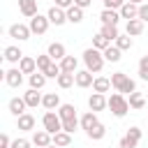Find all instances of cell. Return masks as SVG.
<instances>
[{"instance_id":"6da1fadb","label":"cell","mask_w":148,"mask_h":148,"mask_svg":"<svg viewBox=\"0 0 148 148\" xmlns=\"http://www.w3.org/2000/svg\"><path fill=\"white\" fill-rule=\"evenodd\" d=\"M83 62H86V69H90L92 74H97V72H102V67H104L106 60H104V53L99 49L90 46V49L83 51Z\"/></svg>"},{"instance_id":"7a4b0ae2","label":"cell","mask_w":148,"mask_h":148,"mask_svg":"<svg viewBox=\"0 0 148 148\" xmlns=\"http://www.w3.org/2000/svg\"><path fill=\"white\" fill-rule=\"evenodd\" d=\"M109 109H111V113H113L116 118H123V116L130 111V102L123 97V92H113V95L109 97Z\"/></svg>"},{"instance_id":"3957f363","label":"cell","mask_w":148,"mask_h":148,"mask_svg":"<svg viewBox=\"0 0 148 148\" xmlns=\"http://www.w3.org/2000/svg\"><path fill=\"white\" fill-rule=\"evenodd\" d=\"M42 125H44V130H46V132L56 134V132H60V130H62V118L58 116V111H46V113L42 116Z\"/></svg>"},{"instance_id":"277c9868","label":"cell","mask_w":148,"mask_h":148,"mask_svg":"<svg viewBox=\"0 0 148 148\" xmlns=\"http://www.w3.org/2000/svg\"><path fill=\"white\" fill-rule=\"evenodd\" d=\"M30 30H32V35H44L46 30H49V25H51V21H49V16H42V14H35L32 18H30Z\"/></svg>"},{"instance_id":"5b68a950","label":"cell","mask_w":148,"mask_h":148,"mask_svg":"<svg viewBox=\"0 0 148 148\" xmlns=\"http://www.w3.org/2000/svg\"><path fill=\"white\" fill-rule=\"evenodd\" d=\"M139 141H141V130L134 125V127H130V130H127V134L120 139V148H136V146H139Z\"/></svg>"},{"instance_id":"8992f818","label":"cell","mask_w":148,"mask_h":148,"mask_svg":"<svg viewBox=\"0 0 148 148\" xmlns=\"http://www.w3.org/2000/svg\"><path fill=\"white\" fill-rule=\"evenodd\" d=\"M30 35H32V30H30V25H25V23H14V25H9V37H14V39H18V42L30 39Z\"/></svg>"},{"instance_id":"52a82bcc","label":"cell","mask_w":148,"mask_h":148,"mask_svg":"<svg viewBox=\"0 0 148 148\" xmlns=\"http://www.w3.org/2000/svg\"><path fill=\"white\" fill-rule=\"evenodd\" d=\"M88 106H90V111H104L106 106H109V97H104V92H92L90 97H88Z\"/></svg>"},{"instance_id":"ba28073f","label":"cell","mask_w":148,"mask_h":148,"mask_svg":"<svg viewBox=\"0 0 148 148\" xmlns=\"http://www.w3.org/2000/svg\"><path fill=\"white\" fill-rule=\"evenodd\" d=\"M5 83H7L9 88H18V86L23 83V72H21L18 67L7 69V72H5Z\"/></svg>"},{"instance_id":"9c48e42d","label":"cell","mask_w":148,"mask_h":148,"mask_svg":"<svg viewBox=\"0 0 148 148\" xmlns=\"http://www.w3.org/2000/svg\"><path fill=\"white\" fill-rule=\"evenodd\" d=\"M32 143H35L37 148L49 146V143H53V134L46 132V130H35V132H32Z\"/></svg>"},{"instance_id":"30bf717a","label":"cell","mask_w":148,"mask_h":148,"mask_svg":"<svg viewBox=\"0 0 148 148\" xmlns=\"http://www.w3.org/2000/svg\"><path fill=\"white\" fill-rule=\"evenodd\" d=\"M46 16H49V21H51L53 25H62V23H67V12H65V9H60V7H56V5L49 9V14H46Z\"/></svg>"},{"instance_id":"8fae6325","label":"cell","mask_w":148,"mask_h":148,"mask_svg":"<svg viewBox=\"0 0 148 148\" xmlns=\"http://www.w3.org/2000/svg\"><path fill=\"white\" fill-rule=\"evenodd\" d=\"M99 21H102L104 25H118L120 12H118V9H104V12L99 14Z\"/></svg>"},{"instance_id":"7c38bea8","label":"cell","mask_w":148,"mask_h":148,"mask_svg":"<svg viewBox=\"0 0 148 148\" xmlns=\"http://www.w3.org/2000/svg\"><path fill=\"white\" fill-rule=\"evenodd\" d=\"M16 125H18V130H23V132H30V130H35V116L32 113H21L18 118H16Z\"/></svg>"},{"instance_id":"4fadbf2b","label":"cell","mask_w":148,"mask_h":148,"mask_svg":"<svg viewBox=\"0 0 148 148\" xmlns=\"http://www.w3.org/2000/svg\"><path fill=\"white\" fill-rule=\"evenodd\" d=\"M18 9H21V14L28 16V18H32L35 14H39V12H37V0H18Z\"/></svg>"},{"instance_id":"5bb4252c","label":"cell","mask_w":148,"mask_h":148,"mask_svg":"<svg viewBox=\"0 0 148 148\" xmlns=\"http://www.w3.org/2000/svg\"><path fill=\"white\" fill-rule=\"evenodd\" d=\"M118 12H120V18H127V21L130 18H139V5H134V2H125Z\"/></svg>"},{"instance_id":"9a60e30c","label":"cell","mask_w":148,"mask_h":148,"mask_svg":"<svg viewBox=\"0 0 148 148\" xmlns=\"http://www.w3.org/2000/svg\"><path fill=\"white\" fill-rule=\"evenodd\" d=\"M18 69H21L23 74H32V72H37V58L23 56V58L18 60Z\"/></svg>"},{"instance_id":"2e32d148","label":"cell","mask_w":148,"mask_h":148,"mask_svg":"<svg viewBox=\"0 0 148 148\" xmlns=\"http://www.w3.org/2000/svg\"><path fill=\"white\" fill-rule=\"evenodd\" d=\"M42 106H44L46 111H56V109L60 106V97H58V92H46V95L42 97Z\"/></svg>"},{"instance_id":"e0dca14e","label":"cell","mask_w":148,"mask_h":148,"mask_svg":"<svg viewBox=\"0 0 148 148\" xmlns=\"http://www.w3.org/2000/svg\"><path fill=\"white\" fill-rule=\"evenodd\" d=\"M46 53H49V56H51L56 62H60V60L67 56V51H65V46H62L60 42H53V44H49V51H46Z\"/></svg>"},{"instance_id":"ac0fdd59","label":"cell","mask_w":148,"mask_h":148,"mask_svg":"<svg viewBox=\"0 0 148 148\" xmlns=\"http://www.w3.org/2000/svg\"><path fill=\"white\" fill-rule=\"evenodd\" d=\"M92 72L90 69H81V72H76V86L79 88H90L92 86Z\"/></svg>"},{"instance_id":"d6986e66","label":"cell","mask_w":148,"mask_h":148,"mask_svg":"<svg viewBox=\"0 0 148 148\" xmlns=\"http://www.w3.org/2000/svg\"><path fill=\"white\" fill-rule=\"evenodd\" d=\"M25 109H28V104H25V99L23 97H12L9 99V111L18 118L21 113H25Z\"/></svg>"},{"instance_id":"ffe728a7","label":"cell","mask_w":148,"mask_h":148,"mask_svg":"<svg viewBox=\"0 0 148 148\" xmlns=\"http://www.w3.org/2000/svg\"><path fill=\"white\" fill-rule=\"evenodd\" d=\"M42 97H44V95H39V92L35 90V88H30L28 92H23V99H25V104H28L30 109L39 106V104H42Z\"/></svg>"},{"instance_id":"44dd1931","label":"cell","mask_w":148,"mask_h":148,"mask_svg":"<svg viewBox=\"0 0 148 148\" xmlns=\"http://www.w3.org/2000/svg\"><path fill=\"white\" fill-rule=\"evenodd\" d=\"M76 67H79V60L74 56H65L60 60V69L62 72H69V74H76Z\"/></svg>"},{"instance_id":"7402d4cb","label":"cell","mask_w":148,"mask_h":148,"mask_svg":"<svg viewBox=\"0 0 148 148\" xmlns=\"http://www.w3.org/2000/svg\"><path fill=\"white\" fill-rule=\"evenodd\" d=\"M109 88H113V86H111V79H106V76H95V81H92V90H95V92H109Z\"/></svg>"},{"instance_id":"603a6c76","label":"cell","mask_w":148,"mask_h":148,"mask_svg":"<svg viewBox=\"0 0 148 148\" xmlns=\"http://www.w3.org/2000/svg\"><path fill=\"white\" fill-rule=\"evenodd\" d=\"M67 12V21L69 23H81L83 21V9L79 7V5H72L69 9H65Z\"/></svg>"},{"instance_id":"cb8c5ba5","label":"cell","mask_w":148,"mask_h":148,"mask_svg":"<svg viewBox=\"0 0 148 148\" xmlns=\"http://www.w3.org/2000/svg\"><path fill=\"white\" fill-rule=\"evenodd\" d=\"M125 30H127V35L136 37V35H141V32H143V21H141V18H130Z\"/></svg>"},{"instance_id":"d4e9b609","label":"cell","mask_w":148,"mask_h":148,"mask_svg":"<svg viewBox=\"0 0 148 148\" xmlns=\"http://www.w3.org/2000/svg\"><path fill=\"white\" fill-rule=\"evenodd\" d=\"M21 58H23V51H21L18 46H7V49H5V60H7V62H16V65H18Z\"/></svg>"},{"instance_id":"484cf974","label":"cell","mask_w":148,"mask_h":148,"mask_svg":"<svg viewBox=\"0 0 148 148\" xmlns=\"http://www.w3.org/2000/svg\"><path fill=\"white\" fill-rule=\"evenodd\" d=\"M97 123H99V120H97V113H95V111H86V113L81 116V127H83L86 132H88L90 127H95Z\"/></svg>"},{"instance_id":"4316f807","label":"cell","mask_w":148,"mask_h":148,"mask_svg":"<svg viewBox=\"0 0 148 148\" xmlns=\"http://www.w3.org/2000/svg\"><path fill=\"white\" fill-rule=\"evenodd\" d=\"M53 143H56L58 148H65V146H69V143H72V134H69V132H65V130H60V132H56V134H53Z\"/></svg>"},{"instance_id":"83f0119b","label":"cell","mask_w":148,"mask_h":148,"mask_svg":"<svg viewBox=\"0 0 148 148\" xmlns=\"http://www.w3.org/2000/svg\"><path fill=\"white\" fill-rule=\"evenodd\" d=\"M44 83H46V74L44 72H32L30 74V88H35V90H39V88H44Z\"/></svg>"},{"instance_id":"f1b7e54d","label":"cell","mask_w":148,"mask_h":148,"mask_svg":"<svg viewBox=\"0 0 148 148\" xmlns=\"http://www.w3.org/2000/svg\"><path fill=\"white\" fill-rule=\"evenodd\" d=\"M60 88H72L76 83V74H69V72H60V76L56 79Z\"/></svg>"},{"instance_id":"f546056e","label":"cell","mask_w":148,"mask_h":148,"mask_svg":"<svg viewBox=\"0 0 148 148\" xmlns=\"http://www.w3.org/2000/svg\"><path fill=\"white\" fill-rule=\"evenodd\" d=\"M58 116H60L62 120H72V118H76V109H74V104H60V106H58Z\"/></svg>"},{"instance_id":"4dcf8cb0","label":"cell","mask_w":148,"mask_h":148,"mask_svg":"<svg viewBox=\"0 0 148 148\" xmlns=\"http://www.w3.org/2000/svg\"><path fill=\"white\" fill-rule=\"evenodd\" d=\"M86 134H88V139H92V141H99V139H104V136H106V127H104L102 123H97V125H95V127H90Z\"/></svg>"},{"instance_id":"1f68e13d","label":"cell","mask_w":148,"mask_h":148,"mask_svg":"<svg viewBox=\"0 0 148 148\" xmlns=\"http://www.w3.org/2000/svg\"><path fill=\"white\" fill-rule=\"evenodd\" d=\"M102 53H104V60H106V62H118V60H120V53H123V51H120V49H118V46L113 44V46L104 49Z\"/></svg>"},{"instance_id":"d6a6232c","label":"cell","mask_w":148,"mask_h":148,"mask_svg":"<svg viewBox=\"0 0 148 148\" xmlns=\"http://www.w3.org/2000/svg\"><path fill=\"white\" fill-rule=\"evenodd\" d=\"M127 102H130V109H143V106H146L143 95H141V92H136V90H134V92H130V99H127Z\"/></svg>"},{"instance_id":"836d02e7","label":"cell","mask_w":148,"mask_h":148,"mask_svg":"<svg viewBox=\"0 0 148 148\" xmlns=\"http://www.w3.org/2000/svg\"><path fill=\"white\" fill-rule=\"evenodd\" d=\"M99 32H102L104 37H109V42H116L118 35H120V32H118V25H104V23H102V30H99Z\"/></svg>"},{"instance_id":"e575fe53","label":"cell","mask_w":148,"mask_h":148,"mask_svg":"<svg viewBox=\"0 0 148 148\" xmlns=\"http://www.w3.org/2000/svg\"><path fill=\"white\" fill-rule=\"evenodd\" d=\"M92 46H95V49H99V51H104V49H109V46H111V42H109V37H104L102 32H97V35L92 37Z\"/></svg>"},{"instance_id":"d590c367","label":"cell","mask_w":148,"mask_h":148,"mask_svg":"<svg viewBox=\"0 0 148 148\" xmlns=\"http://www.w3.org/2000/svg\"><path fill=\"white\" fill-rule=\"evenodd\" d=\"M116 46H118L120 51H130V49H132V35H118Z\"/></svg>"},{"instance_id":"8d00e7d4","label":"cell","mask_w":148,"mask_h":148,"mask_svg":"<svg viewBox=\"0 0 148 148\" xmlns=\"http://www.w3.org/2000/svg\"><path fill=\"white\" fill-rule=\"evenodd\" d=\"M60 72H62V69H60V65H58L56 60H53V62H51V65H49V67L44 69L46 79H58V76H60Z\"/></svg>"},{"instance_id":"74e56055","label":"cell","mask_w":148,"mask_h":148,"mask_svg":"<svg viewBox=\"0 0 148 148\" xmlns=\"http://www.w3.org/2000/svg\"><path fill=\"white\" fill-rule=\"evenodd\" d=\"M125 79H127V74H125V72H116V74H111V86H113L116 90H120V88H123V83H125Z\"/></svg>"},{"instance_id":"f35d334b","label":"cell","mask_w":148,"mask_h":148,"mask_svg":"<svg viewBox=\"0 0 148 148\" xmlns=\"http://www.w3.org/2000/svg\"><path fill=\"white\" fill-rule=\"evenodd\" d=\"M139 76L143 81H148V56H141V60H139Z\"/></svg>"},{"instance_id":"ab89813d","label":"cell","mask_w":148,"mask_h":148,"mask_svg":"<svg viewBox=\"0 0 148 148\" xmlns=\"http://www.w3.org/2000/svg\"><path fill=\"white\" fill-rule=\"evenodd\" d=\"M51 62H53V58H51L49 53H46V56H37V69H39V72H44Z\"/></svg>"},{"instance_id":"60d3db41","label":"cell","mask_w":148,"mask_h":148,"mask_svg":"<svg viewBox=\"0 0 148 148\" xmlns=\"http://www.w3.org/2000/svg\"><path fill=\"white\" fill-rule=\"evenodd\" d=\"M79 125H81V120H76V118H72V120H62V130L69 132V134H74Z\"/></svg>"},{"instance_id":"b9f144b4","label":"cell","mask_w":148,"mask_h":148,"mask_svg":"<svg viewBox=\"0 0 148 148\" xmlns=\"http://www.w3.org/2000/svg\"><path fill=\"white\" fill-rule=\"evenodd\" d=\"M134 90H136V83H134V79H130V76H127V79H125V83H123V88H120L118 92H134Z\"/></svg>"},{"instance_id":"7bdbcfd3","label":"cell","mask_w":148,"mask_h":148,"mask_svg":"<svg viewBox=\"0 0 148 148\" xmlns=\"http://www.w3.org/2000/svg\"><path fill=\"white\" fill-rule=\"evenodd\" d=\"M127 0H104V9H120Z\"/></svg>"},{"instance_id":"ee69618b","label":"cell","mask_w":148,"mask_h":148,"mask_svg":"<svg viewBox=\"0 0 148 148\" xmlns=\"http://www.w3.org/2000/svg\"><path fill=\"white\" fill-rule=\"evenodd\" d=\"M139 18H141L143 23H148V2H141V5H139Z\"/></svg>"},{"instance_id":"f6af8a7d","label":"cell","mask_w":148,"mask_h":148,"mask_svg":"<svg viewBox=\"0 0 148 148\" xmlns=\"http://www.w3.org/2000/svg\"><path fill=\"white\" fill-rule=\"evenodd\" d=\"M12 148H30V141L28 139H14L12 141Z\"/></svg>"},{"instance_id":"bcb514c9","label":"cell","mask_w":148,"mask_h":148,"mask_svg":"<svg viewBox=\"0 0 148 148\" xmlns=\"http://www.w3.org/2000/svg\"><path fill=\"white\" fill-rule=\"evenodd\" d=\"M74 5V0H56V7H60V9H69Z\"/></svg>"},{"instance_id":"7dc6e473","label":"cell","mask_w":148,"mask_h":148,"mask_svg":"<svg viewBox=\"0 0 148 148\" xmlns=\"http://www.w3.org/2000/svg\"><path fill=\"white\" fill-rule=\"evenodd\" d=\"M0 148H12V141H9V136H7V134H2V136H0Z\"/></svg>"},{"instance_id":"c3c4849f","label":"cell","mask_w":148,"mask_h":148,"mask_svg":"<svg viewBox=\"0 0 148 148\" xmlns=\"http://www.w3.org/2000/svg\"><path fill=\"white\" fill-rule=\"evenodd\" d=\"M92 2H95V0H74V5H79L81 9H86V7H90Z\"/></svg>"},{"instance_id":"681fc988","label":"cell","mask_w":148,"mask_h":148,"mask_svg":"<svg viewBox=\"0 0 148 148\" xmlns=\"http://www.w3.org/2000/svg\"><path fill=\"white\" fill-rule=\"evenodd\" d=\"M42 148H58L56 143H49V146H42Z\"/></svg>"},{"instance_id":"f907efd6","label":"cell","mask_w":148,"mask_h":148,"mask_svg":"<svg viewBox=\"0 0 148 148\" xmlns=\"http://www.w3.org/2000/svg\"><path fill=\"white\" fill-rule=\"evenodd\" d=\"M127 2H134V5H141L143 0H127Z\"/></svg>"}]
</instances>
